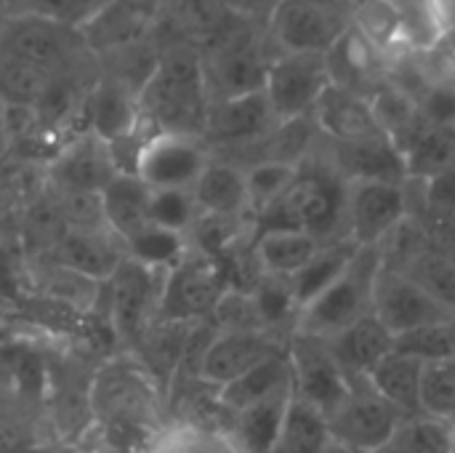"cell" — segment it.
<instances>
[{"label":"cell","mask_w":455,"mask_h":453,"mask_svg":"<svg viewBox=\"0 0 455 453\" xmlns=\"http://www.w3.org/2000/svg\"><path fill=\"white\" fill-rule=\"evenodd\" d=\"M365 251L360 248L355 264L299 312V334L331 339L373 312V283L381 267L371 264Z\"/></svg>","instance_id":"cell-1"},{"label":"cell","mask_w":455,"mask_h":453,"mask_svg":"<svg viewBox=\"0 0 455 453\" xmlns=\"http://www.w3.org/2000/svg\"><path fill=\"white\" fill-rule=\"evenodd\" d=\"M261 214L269 216L264 219V230H304L323 240L347 219V187L328 176L299 174L296 184Z\"/></svg>","instance_id":"cell-2"},{"label":"cell","mask_w":455,"mask_h":453,"mask_svg":"<svg viewBox=\"0 0 455 453\" xmlns=\"http://www.w3.org/2000/svg\"><path fill=\"white\" fill-rule=\"evenodd\" d=\"M211 158L195 133L157 131L141 139L131 174L149 190H192Z\"/></svg>","instance_id":"cell-3"},{"label":"cell","mask_w":455,"mask_h":453,"mask_svg":"<svg viewBox=\"0 0 455 453\" xmlns=\"http://www.w3.org/2000/svg\"><path fill=\"white\" fill-rule=\"evenodd\" d=\"M331 85L333 75L325 53H285L267 67L261 91L275 120L291 123L315 109Z\"/></svg>","instance_id":"cell-4"},{"label":"cell","mask_w":455,"mask_h":453,"mask_svg":"<svg viewBox=\"0 0 455 453\" xmlns=\"http://www.w3.org/2000/svg\"><path fill=\"white\" fill-rule=\"evenodd\" d=\"M80 40V29L32 13H11L0 24V53L45 77H56Z\"/></svg>","instance_id":"cell-5"},{"label":"cell","mask_w":455,"mask_h":453,"mask_svg":"<svg viewBox=\"0 0 455 453\" xmlns=\"http://www.w3.org/2000/svg\"><path fill=\"white\" fill-rule=\"evenodd\" d=\"M373 315L400 336L424 326L453 323L455 307L408 275L379 270L373 283Z\"/></svg>","instance_id":"cell-6"},{"label":"cell","mask_w":455,"mask_h":453,"mask_svg":"<svg viewBox=\"0 0 455 453\" xmlns=\"http://www.w3.org/2000/svg\"><path fill=\"white\" fill-rule=\"evenodd\" d=\"M408 417L384 400L365 382L352 384L349 395L328 417L333 443L360 453H379Z\"/></svg>","instance_id":"cell-7"},{"label":"cell","mask_w":455,"mask_h":453,"mask_svg":"<svg viewBox=\"0 0 455 453\" xmlns=\"http://www.w3.org/2000/svg\"><path fill=\"white\" fill-rule=\"evenodd\" d=\"M139 107H147L155 117L165 120L160 131H179L181 120H192L203 107V72L189 56H171L160 61L139 93Z\"/></svg>","instance_id":"cell-8"},{"label":"cell","mask_w":455,"mask_h":453,"mask_svg":"<svg viewBox=\"0 0 455 453\" xmlns=\"http://www.w3.org/2000/svg\"><path fill=\"white\" fill-rule=\"evenodd\" d=\"M291 374H293V395L325 417H331L339 403L349 395L352 382L336 363L325 339L296 334L293 344L288 347Z\"/></svg>","instance_id":"cell-9"},{"label":"cell","mask_w":455,"mask_h":453,"mask_svg":"<svg viewBox=\"0 0 455 453\" xmlns=\"http://www.w3.org/2000/svg\"><path fill=\"white\" fill-rule=\"evenodd\" d=\"M405 192L400 182H349L347 187V240L357 248H373L405 216Z\"/></svg>","instance_id":"cell-10"},{"label":"cell","mask_w":455,"mask_h":453,"mask_svg":"<svg viewBox=\"0 0 455 453\" xmlns=\"http://www.w3.org/2000/svg\"><path fill=\"white\" fill-rule=\"evenodd\" d=\"M275 352H280V347L267 331H221L203 352L200 376L221 390Z\"/></svg>","instance_id":"cell-11"},{"label":"cell","mask_w":455,"mask_h":453,"mask_svg":"<svg viewBox=\"0 0 455 453\" xmlns=\"http://www.w3.org/2000/svg\"><path fill=\"white\" fill-rule=\"evenodd\" d=\"M325 342L352 384L365 382L368 374L395 350V334L373 312Z\"/></svg>","instance_id":"cell-12"},{"label":"cell","mask_w":455,"mask_h":453,"mask_svg":"<svg viewBox=\"0 0 455 453\" xmlns=\"http://www.w3.org/2000/svg\"><path fill=\"white\" fill-rule=\"evenodd\" d=\"M275 35L285 53H328L339 40L331 16L315 0H285L275 11Z\"/></svg>","instance_id":"cell-13"},{"label":"cell","mask_w":455,"mask_h":453,"mask_svg":"<svg viewBox=\"0 0 455 453\" xmlns=\"http://www.w3.org/2000/svg\"><path fill=\"white\" fill-rule=\"evenodd\" d=\"M88 115L93 136L101 139L107 147H115L131 139L139 128V96H133L123 83H101L91 93Z\"/></svg>","instance_id":"cell-14"},{"label":"cell","mask_w":455,"mask_h":453,"mask_svg":"<svg viewBox=\"0 0 455 453\" xmlns=\"http://www.w3.org/2000/svg\"><path fill=\"white\" fill-rule=\"evenodd\" d=\"M285 392H293V374H291L288 352L280 350L272 358H267L264 363H259L256 368H251L248 374H243L240 379L221 387L219 403L227 411L240 414L261 400H269V398L285 395Z\"/></svg>","instance_id":"cell-15"},{"label":"cell","mask_w":455,"mask_h":453,"mask_svg":"<svg viewBox=\"0 0 455 453\" xmlns=\"http://www.w3.org/2000/svg\"><path fill=\"white\" fill-rule=\"evenodd\" d=\"M315 109L320 115L323 128L333 133L341 144H352V142H363V139L384 133L376 120L373 104H365L360 96H352L349 91H341L339 85H331Z\"/></svg>","instance_id":"cell-16"},{"label":"cell","mask_w":455,"mask_h":453,"mask_svg":"<svg viewBox=\"0 0 455 453\" xmlns=\"http://www.w3.org/2000/svg\"><path fill=\"white\" fill-rule=\"evenodd\" d=\"M192 198L197 203L200 214L229 219L240 216L248 203V187H245V171L229 166V163H208L197 184L192 187Z\"/></svg>","instance_id":"cell-17"},{"label":"cell","mask_w":455,"mask_h":453,"mask_svg":"<svg viewBox=\"0 0 455 453\" xmlns=\"http://www.w3.org/2000/svg\"><path fill=\"white\" fill-rule=\"evenodd\" d=\"M323 248V240L304 230H264L256 240V262L264 275L293 278Z\"/></svg>","instance_id":"cell-18"},{"label":"cell","mask_w":455,"mask_h":453,"mask_svg":"<svg viewBox=\"0 0 455 453\" xmlns=\"http://www.w3.org/2000/svg\"><path fill=\"white\" fill-rule=\"evenodd\" d=\"M421 374L424 363L416 358L392 350L365 379L368 387H373L384 400H389L395 409H400L405 417H413L421 411L419 398H421Z\"/></svg>","instance_id":"cell-19"},{"label":"cell","mask_w":455,"mask_h":453,"mask_svg":"<svg viewBox=\"0 0 455 453\" xmlns=\"http://www.w3.org/2000/svg\"><path fill=\"white\" fill-rule=\"evenodd\" d=\"M152 19V3L144 0H107L99 13H93L80 35L96 45H128L141 35L147 21Z\"/></svg>","instance_id":"cell-20"},{"label":"cell","mask_w":455,"mask_h":453,"mask_svg":"<svg viewBox=\"0 0 455 453\" xmlns=\"http://www.w3.org/2000/svg\"><path fill=\"white\" fill-rule=\"evenodd\" d=\"M360 248L352 246L347 238L333 243V246H323L309 264H304L293 278H288L291 283V291H293V299L299 304V312L315 302L323 291H328L357 259Z\"/></svg>","instance_id":"cell-21"},{"label":"cell","mask_w":455,"mask_h":453,"mask_svg":"<svg viewBox=\"0 0 455 453\" xmlns=\"http://www.w3.org/2000/svg\"><path fill=\"white\" fill-rule=\"evenodd\" d=\"M272 120H275V115L267 104L264 91H253V93H243V96H227L208 115L213 133L219 139H227V142L253 139V136L264 133Z\"/></svg>","instance_id":"cell-22"},{"label":"cell","mask_w":455,"mask_h":453,"mask_svg":"<svg viewBox=\"0 0 455 453\" xmlns=\"http://www.w3.org/2000/svg\"><path fill=\"white\" fill-rule=\"evenodd\" d=\"M293 392L275 395L269 400H261L240 414H235V435L232 441L243 453H275L277 435L288 411Z\"/></svg>","instance_id":"cell-23"},{"label":"cell","mask_w":455,"mask_h":453,"mask_svg":"<svg viewBox=\"0 0 455 453\" xmlns=\"http://www.w3.org/2000/svg\"><path fill=\"white\" fill-rule=\"evenodd\" d=\"M331 443L333 438L328 417L293 395L277 435L275 453H325Z\"/></svg>","instance_id":"cell-24"},{"label":"cell","mask_w":455,"mask_h":453,"mask_svg":"<svg viewBox=\"0 0 455 453\" xmlns=\"http://www.w3.org/2000/svg\"><path fill=\"white\" fill-rule=\"evenodd\" d=\"M147 198L149 187L141 184L131 171H115L101 187L104 214L123 238L147 224Z\"/></svg>","instance_id":"cell-25"},{"label":"cell","mask_w":455,"mask_h":453,"mask_svg":"<svg viewBox=\"0 0 455 453\" xmlns=\"http://www.w3.org/2000/svg\"><path fill=\"white\" fill-rule=\"evenodd\" d=\"M296 179H299V166L293 160L272 158V160L256 163L253 168L245 171L251 208H259V211L269 208L296 184Z\"/></svg>","instance_id":"cell-26"},{"label":"cell","mask_w":455,"mask_h":453,"mask_svg":"<svg viewBox=\"0 0 455 453\" xmlns=\"http://www.w3.org/2000/svg\"><path fill=\"white\" fill-rule=\"evenodd\" d=\"M408 174L437 176L455 160V128L429 125L424 133L413 139L408 150H403Z\"/></svg>","instance_id":"cell-27"},{"label":"cell","mask_w":455,"mask_h":453,"mask_svg":"<svg viewBox=\"0 0 455 453\" xmlns=\"http://www.w3.org/2000/svg\"><path fill=\"white\" fill-rule=\"evenodd\" d=\"M125 246L128 254L144 264V267H171L184 256V235L155 227V224H141L139 230H133L131 235H125Z\"/></svg>","instance_id":"cell-28"},{"label":"cell","mask_w":455,"mask_h":453,"mask_svg":"<svg viewBox=\"0 0 455 453\" xmlns=\"http://www.w3.org/2000/svg\"><path fill=\"white\" fill-rule=\"evenodd\" d=\"M421 414L437 422L455 419V358L427 363L421 374Z\"/></svg>","instance_id":"cell-29"},{"label":"cell","mask_w":455,"mask_h":453,"mask_svg":"<svg viewBox=\"0 0 455 453\" xmlns=\"http://www.w3.org/2000/svg\"><path fill=\"white\" fill-rule=\"evenodd\" d=\"M149 453H243L232 435L200 427V425H176L157 438Z\"/></svg>","instance_id":"cell-30"},{"label":"cell","mask_w":455,"mask_h":453,"mask_svg":"<svg viewBox=\"0 0 455 453\" xmlns=\"http://www.w3.org/2000/svg\"><path fill=\"white\" fill-rule=\"evenodd\" d=\"M197 203L192 190H149L147 198V222L171 232L184 235L197 219Z\"/></svg>","instance_id":"cell-31"},{"label":"cell","mask_w":455,"mask_h":453,"mask_svg":"<svg viewBox=\"0 0 455 453\" xmlns=\"http://www.w3.org/2000/svg\"><path fill=\"white\" fill-rule=\"evenodd\" d=\"M395 350L416 358L419 363H440L455 358V326L453 323H435L408 334L395 336Z\"/></svg>","instance_id":"cell-32"},{"label":"cell","mask_w":455,"mask_h":453,"mask_svg":"<svg viewBox=\"0 0 455 453\" xmlns=\"http://www.w3.org/2000/svg\"><path fill=\"white\" fill-rule=\"evenodd\" d=\"M379 453H448V425L429 417H408Z\"/></svg>","instance_id":"cell-33"},{"label":"cell","mask_w":455,"mask_h":453,"mask_svg":"<svg viewBox=\"0 0 455 453\" xmlns=\"http://www.w3.org/2000/svg\"><path fill=\"white\" fill-rule=\"evenodd\" d=\"M107 0H11L13 13H32L80 29Z\"/></svg>","instance_id":"cell-34"},{"label":"cell","mask_w":455,"mask_h":453,"mask_svg":"<svg viewBox=\"0 0 455 453\" xmlns=\"http://www.w3.org/2000/svg\"><path fill=\"white\" fill-rule=\"evenodd\" d=\"M253 302L259 307V315H261L264 328L277 326V323H283L288 318H296L299 320V304L293 299V291H291L288 278L264 275L261 286L253 291Z\"/></svg>","instance_id":"cell-35"},{"label":"cell","mask_w":455,"mask_h":453,"mask_svg":"<svg viewBox=\"0 0 455 453\" xmlns=\"http://www.w3.org/2000/svg\"><path fill=\"white\" fill-rule=\"evenodd\" d=\"M363 35L376 45L395 43L403 37V16L387 0H371L363 8Z\"/></svg>","instance_id":"cell-36"},{"label":"cell","mask_w":455,"mask_h":453,"mask_svg":"<svg viewBox=\"0 0 455 453\" xmlns=\"http://www.w3.org/2000/svg\"><path fill=\"white\" fill-rule=\"evenodd\" d=\"M219 318L224 331H267L253 302V294H227L219 302Z\"/></svg>","instance_id":"cell-37"},{"label":"cell","mask_w":455,"mask_h":453,"mask_svg":"<svg viewBox=\"0 0 455 453\" xmlns=\"http://www.w3.org/2000/svg\"><path fill=\"white\" fill-rule=\"evenodd\" d=\"M421 115L435 128H455V83L432 85L421 101Z\"/></svg>","instance_id":"cell-38"},{"label":"cell","mask_w":455,"mask_h":453,"mask_svg":"<svg viewBox=\"0 0 455 453\" xmlns=\"http://www.w3.org/2000/svg\"><path fill=\"white\" fill-rule=\"evenodd\" d=\"M429 21L445 40L455 37V0H427Z\"/></svg>","instance_id":"cell-39"},{"label":"cell","mask_w":455,"mask_h":453,"mask_svg":"<svg viewBox=\"0 0 455 453\" xmlns=\"http://www.w3.org/2000/svg\"><path fill=\"white\" fill-rule=\"evenodd\" d=\"M11 144V123H8V101L0 99V158Z\"/></svg>","instance_id":"cell-40"},{"label":"cell","mask_w":455,"mask_h":453,"mask_svg":"<svg viewBox=\"0 0 455 453\" xmlns=\"http://www.w3.org/2000/svg\"><path fill=\"white\" fill-rule=\"evenodd\" d=\"M448 453H455V419L448 422Z\"/></svg>","instance_id":"cell-41"},{"label":"cell","mask_w":455,"mask_h":453,"mask_svg":"<svg viewBox=\"0 0 455 453\" xmlns=\"http://www.w3.org/2000/svg\"><path fill=\"white\" fill-rule=\"evenodd\" d=\"M325 453H360V451H355V449H347V446H341V443H331V446L325 449Z\"/></svg>","instance_id":"cell-42"},{"label":"cell","mask_w":455,"mask_h":453,"mask_svg":"<svg viewBox=\"0 0 455 453\" xmlns=\"http://www.w3.org/2000/svg\"><path fill=\"white\" fill-rule=\"evenodd\" d=\"M448 48H451V51L455 53V37H451V40H448Z\"/></svg>","instance_id":"cell-43"}]
</instances>
